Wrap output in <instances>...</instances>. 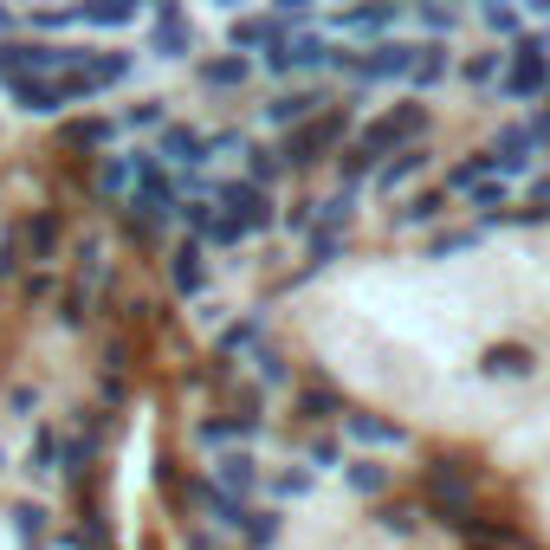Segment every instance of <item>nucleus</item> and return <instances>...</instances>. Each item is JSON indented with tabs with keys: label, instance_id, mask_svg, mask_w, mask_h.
<instances>
[{
	"label": "nucleus",
	"instance_id": "1",
	"mask_svg": "<svg viewBox=\"0 0 550 550\" xmlns=\"http://www.w3.org/2000/svg\"><path fill=\"white\" fill-rule=\"evenodd\" d=\"M544 512H550V505H544ZM544 525H550V518H544Z\"/></svg>",
	"mask_w": 550,
	"mask_h": 550
}]
</instances>
